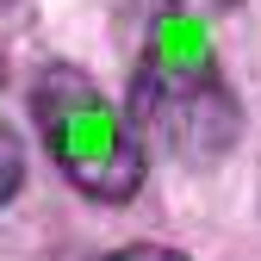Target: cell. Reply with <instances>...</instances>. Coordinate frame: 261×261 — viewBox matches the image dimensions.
Masks as SVG:
<instances>
[{
  "instance_id": "3957f363",
  "label": "cell",
  "mask_w": 261,
  "mask_h": 261,
  "mask_svg": "<svg viewBox=\"0 0 261 261\" xmlns=\"http://www.w3.org/2000/svg\"><path fill=\"white\" fill-rule=\"evenodd\" d=\"M19 180H25V149H19V137H13V130L0 124V212L13 205Z\"/></svg>"
},
{
  "instance_id": "7a4b0ae2",
  "label": "cell",
  "mask_w": 261,
  "mask_h": 261,
  "mask_svg": "<svg viewBox=\"0 0 261 261\" xmlns=\"http://www.w3.org/2000/svg\"><path fill=\"white\" fill-rule=\"evenodd\" d=\"M130 118H137L143 143H162L187 168H212L237 149L243 106L224 87V75L199 81H130Z\"/></svg>"
},
{
  "instance_id": "6da1fadb",
  "label": "cell",
  "mask_w": 261,
  "mask_h": 261,
  "mask_svg": "<svg viewBox=\"0 0 261 261\" xmlns=\"http://www.w3.org/2000/svg\"><path fill=\"white\" fill-rule=\"evenodd\" d=\"M31 118L44 130V149L62 168L75 193L100 205H124L130 193L149 174V143L130 106H112L100 87L69 62H50V69L31 81Z\"/></svg>"
},
{
  "instance_id": "277c9868",
  "label": "cell",
  "mask_w": 261,
  "mask_h": 261,
  "mask_svg": "<svg viewBox=\"0 0 261 261\" xmlns=\"http://www.w3.org/2000/svg\"><path fill=\"white\" fill-rule=\"evenodd\" d=\"M143 7V19L149 13H168V7H180V13H205V19H218V13H230L237 0H137Z\"/></svg>"
},
{
  "instance_id": "5b68a950",
  "label": "cell",
  "mask_w": 261,
  "mask_h": 261,
  "mask_svg": "<svg viewBox=\"0 0 261 261\" xmlns=\"http://www.w3.org/2000/svg\"><path fill=\"white\" fill-rule=\"evenodd\" d=\"M93 261H187V255L162 249V243H130V249H112V255H93Z\"/></svg>"
},
{
  "instance_id": "8992f818",
  "label": "cell",
  "mask_w": 261,
  "mask_h": 261,
  "mask_svg": "<svg viewBox=\"0 0 261 261\" xmlns=\"http://www.w3.org/2000/svg\"><path fill=\"white\" fill-rule=\"evenodd\" d=\"M0 7H13V0H0Z\"/></svg>"
}]
</instances>
